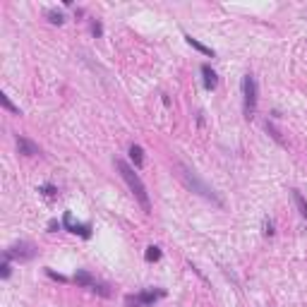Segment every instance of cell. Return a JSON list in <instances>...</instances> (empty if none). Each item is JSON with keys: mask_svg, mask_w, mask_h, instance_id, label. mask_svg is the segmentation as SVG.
Here are the masks:
<instances>
[{"mask_svg": "<svg viewBox=\"0 0 307 307\" xmlns=\"http://www.w3.org/2000/svg\"><path fill=\"white\" fill-rule=\"evenodd\" d=\"M115 168H118L120 178L127 183V187H130V192L135 195V199L140 202V206L149 214V211H151V199H149V192H146V185L142 183V178L135 173V168L130 166L127 161H123V159H115Z\"/></svg>", "mask_w": 307, "mask_h": 307, "instance_id": "cell-1", "label": "cell"}, {"mask_svg": "<svg viewBox=\"0 0 307 307\" xmlns=\"http://www.w3.org/2000/svg\"><path fill=\"white\" fill-rule=\"evenodd\" d=\"M175 170H178V178L185 183V187L187 190H192V192H197V195H202L204 199H209V202H214L216 206H224V199L216 195L199 175H197L195 170H190V168L185 166V164H175Z\"/></svg>", "mask_w": 307, "mask_h": 307, "instance_id": "cell-2", "label": "cell"}, {"mask_svg": "<svg viewBox=\"0 0 307 307\" xmlns=\"http://www.w3.org/2000/svg\"><path fill=\"white\" fill-rule=\"evenodd\" d=\"M257 80L252 75H245L243 77V103H245V118H254L257 113Z\"/></svg>", "mask_w": 307, "mask_h": 307, "instance_id": "cell-3", "label": "cell"}, {"mask_svg": "<svg viewBox=\"0 0 307 307\" xmlns=\"http://www.w3.org/2000/svg\"><path fill=\"white\" fill-rule=\"evenodd\" d=\"M166 298V290H142L125 298V307H151L156 300Z\"/></svg>", "mask_w": 307, "mask_h": 307, "instance_id": "cell-4", "label": "cell"}, {"mask_svg": "<svg viewBox=\"0 0 307 307\" xmlns=\"http://www.w3.org/2000/svg\"><path fill=\"white\" fill-rule=\"evenodd\" d=\"M75 281H77L80 286H84V288H91L94 293H99V295H103V298H108V295H111L108 286L99 283V281L94 279V276H91L89 271H77V274H75Z\"/></svg>", "mask_w": 307, "mask_h": 307, "instance_id": "cell-5", "label": "cell"}, {"mask_svg": "<svg viewBox=\"0 0 307 307\" xmlns=\"http://www.w3.org/2000/svg\"><path fill=\"white\" fill-rule=\"evenodd\" d=\"M34 245L31 243H17V245H12L10 250H5V259H20V262H29V259H34Z\"/></svg>", "mask_w": 307, "mask_h": 307, "instance_id": "cell-6", "label": "cell"}, {"mask_svg": "<svg viewBox=\"0 0 307 307\" xmlns=\"http://www.w3.org/2000/svg\"><path fill=\"white\" fill-rule=\"evenodd\" d=\"M62 224H65V228H67L70 233H80L82 238H91V228H89V224H75V219H72L70 211H65Z\"/></svg>", "mask_w": 307, "mask_h": 307, "instance_id": "cell-7", "label": "cell"}, {"mask_svg": "<svg viewBox=\"0 0 307 307\" xmlns=\"http://www.w3.org/2000/svg\"><path fill=\"white\" fill-rule=\"evenodd\" d=\"M17 149H20V154H24V156H36V154H41L39 144L27 140V137H22V135H17Z\"/></svg>", "mask_w": 307, "mask_h": 307, "instance_id": "cell-8", "label": "cell"}, {"mask_svg": "<svg viewBox=\"0 0 307 307\" xmlns=\"http://www.w3.org/2000/svg\"><path fill=\"white\" fill-rule=\"evenodd\" d=\"M202 75H204V86L211 91V89H216V84H219V75L209 67V65H202Z\"/></svg>", "mask_w": 307, "mask_h": 307, "instance_id": "cell-9", "label": "cell"}, {"mask_svg": "<svg viewBox=\"0 0 307 307\" xmlns=\"http://www.w3.org/2000/svg\"><path fill=\"white\" fill-rule=\"evenodd\" d=\"M185 41H187V43H190V46H192L195 51H199L202 56H209V58H214V51H211L209 46H204V43H202L199 39H195V36H190V34H185Z\"/></svg>", "mask_w": 307, "mask_h": 307, "instance_id": "cell-10", "label": "cell"}, {"mask_svg": "<svg viewBox=\"0 0 307 307\" xmlns=\"http://www.w3.org/2000/svg\"><path fill=\"white\" fill-rule=\"evenodd\" d=\"M130 159H132L135 168H142V166H144V151H142L140 144H132V146H130Z\"/></svg>", "mask_w": 307, "mask_h": 307, "instance_id": "cell-11", "label": "cell"}, {"mask_svg": "<svg viewBox=\"0 0 307 307\" xmlns=\"http://www.w3.org/2000/svg\"><path fill=\"white\" fill-rule=\"evenodd\" d=\"M293 202H295V206H298L300 216H303V219H307V202H305V197L300 195L298 190H293Z\"/></svg>", "mask_w": 307, "mask_h": 307, "instance_id": "cell-12", "label": "cell"}, {"mask_svg": "<svg viewBox=\"0 0 307 307\" xmlns=\"http://www.w3.org/2000/svg\"><path fill=\"white\" fill-rule=\"evenodd\" d=\"M0 103H2V106H5L10 113H15V115H22V111H20V108H17L12 101H10V96H7V94H0Z\"/></svg>", "mask_w": 307, "mask_h": 307, "instance_id": "cell-13", "label": "cell"}, {"mask_svg": "<svg viewBox=\"0 0 307 307\" xmlns=\"http://www.w3.org/2000/svg\"><path fill=\"white\" fill-rule=\"evenodd\" d=\"M146 262H159L161 259V247H156V245H151V247H146Z\"/></svg>", "mask_w": 307, "mask_h": 307, "instance_id": "cell-14", "label": "cell"}, {"mask_svg": "<svg viewBox=\"0 0 307 307\" xmlns=\"http://www.w3.org/2000/svg\"><path fill=\"white\" fill-rule=\"evenodd\" d=\"M46 17H48V20H51L53 24H62V22H65L62 12H56V10H48V12H46Z\"/></svg>", "mask_w": 307, "mask_h": 307, "instance_id": "cell-15", "label": "cell"}, {"mask_svg": "<svg viewBox=\"0 0 307 307\" xmlns=\"http://www.w3.org/2000/svg\"><path fill=\"white\" fill-rule=\"evenodd\" d=\"M10 274H12V269H10V259H5V262L0 264V276H2V279H10Z\"/></svg>", "mask_w": 307, "mask_h": 307, "instance_id": "cell-16", "label": "cell"}, {"mask_svg": "<svg viewBox=\"0 0 307 307\" xmlns=\"http://www.w3.org/2000/svg\"><path fill=\"white\" fill-rule=\"evenodd\" d=\"M41 192H43V195H48V197H56V187H53V185H43V187H41Z\"/></svg>", "mask_w": 307, "mask_h": 307, "instance_id": "cell-17", "label": "cell"}, {"mask_svg": "<svg viewBox=\"0 0 307 307\" xmlns=\"http://www.w3.org/2000/svg\"><path fill=\"white\" fill-rule=\"evenodd\" d=\"M91 31H94V36H101V34H103V27H101V22H91Z\"/></svg>", "mask_w": 307, "mask_h": 307, "instance_id": "cell-18", "label": "cell"}, {"mask_svg": "<svg viewBox=\"0 0 307 307\" xmlns=\"http://www.w3.org/2000/svg\"><path fill=\"white\" fill-rule=\"evenodd\" d=\"M264 235H274V221H264Z\"/></svg>", "mask_w": 307, "mask_h": 307, "instance_id": "cell-19", "label": "cell"}, {"mask_svg": "<svg viewBox=\"0 0 307 307\" xmlns=\"http://www.w3.org/2000/svg\"><path fill=\"white\" fill-rule=\"evenodd\" d=\"M46 274H48V276H51V279H58V281H62V283H65V276H60V274H56V271H51V269H46Z\"/></svg>", "mask_w": 307, "mask_h": 307, "instance_id": "cell-20", "label": "cell"}]
</instances>
